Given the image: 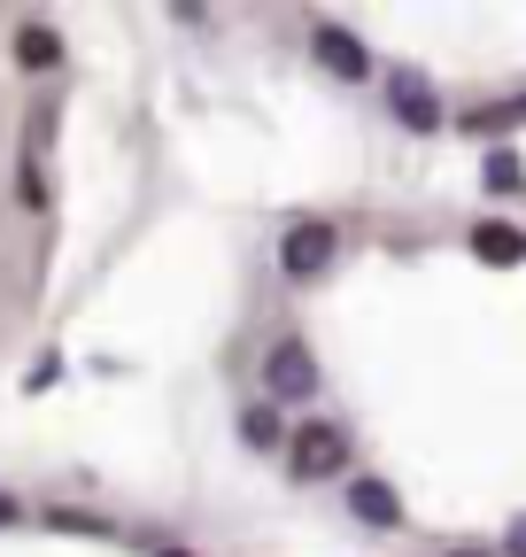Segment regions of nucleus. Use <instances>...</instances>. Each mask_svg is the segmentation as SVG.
<instances>
[{
    "label": "nucleus",
    "mask_w": 526,
    "mask_h": 557,
    "mask_svg": "<svg viewBox=\"0 0 526 557\" xmlns=\"http://www.w3.org/2000/svg\"><path fill=\"white\" fill-rule=\"evenodd\" d=\"M9 519H16V504H9V496H0V527H9Z\"/></svg>",
    "instance_id": "ddd939ff"
},
{
    "label": "nucleus",
    "mask_w": 526,
    "mask_h": 557,
    "mask_svg": "<svg viewBox=\"0 0 526 557\" xmlns=\"http://www.w3.org/2000/svg\"><path fill=\"white\" fill-rule=\"evenodd\" d=\"M511 557H526V519H518V527H511Z\"/></svg>",
    "instance_id": "f8f14e48"
},
{
    "label": "nucleus",
    "mask_w": 526,
    "mask_h": 557,
    "mask_svg": "<svg viewBox=\"0 0 526 557\" xmlns=\"http://www.w3.org/2000/svg\"><path fill=\"white\" fill-rule=\"evenodd\" d=\"M387 101H394V116H403L411 132H434V124H441V101H434V86H426V78H411V70L387 86Z\"/></svg>",
    "instance_id": "39448f33"
},
{
    "label": "nucleus",
    "mask_w": 526,
    "mask_h": 557,
    "mask_svg": "<svg viewBox=\"0 0 526 557\" xmlns=\"http://www.w3.org/2000/svg\"><path fill=\"white\" fill-rule=\"evenodd\" d=\"M449 557H488V549H449Z\"/></svg>",
    "instance_id": "4468645a"
},
{
    "label": "nucleus",
    "mask_w": 526,
    "mask_h": 557,
    "mask_svg": "<svg viewBox=\"0 0 526 557\" xmlns=\"http://www.w3.org/2000/svg\"><path fill=\"white\" fill-rule=\"evenodd\" d=\"M287 465H295L302 480L341 472V465H349V434L334 426V418H310V426H295V442H287Z\"/></svg>",
    "instance_id": "f257e3e1"
},
{
    "label": "nucleus",
    "mask_w": 526,
    "mask_h": 557,
    "mask_svg": "<svg viewBox=\"0 0 526 557\" xmlns=\"http://www.w3.org/2000/svg\"><path fill=\"white\" fill-rule=\"evenodd\" d=\"M473 248H480L488 263H518V256H526V233H518V225H480Z\"/></svg>",
    "instance_id": "0eeeda50"
},
{
    "label": "nucleus",
    "mask_w": 526,
    "mask_h": 557,
    "mask_svg": "<svg viewBox=\"0 0 526 557\" xmlns=\"http://www.w3.org/2000/svg\"><path fill=\"white\" fill-rule=\"evenodd\" d=\"M263 387H272V403H310L317 395V357L302 341H279L272 357H263Z\"/></svg>",
    "instance_id": "f03ea898"
},
{
    "label": "nucleus",
    "mask_w": 526,
    "mask_h": 557,
    "mask_svg": "<svg viewBox=\"0 0 526 557\" xmlns=\"http://www.w3.org/2000/svg\"><path fill=\"white\" fill-rule=\"evenodd\" d=\"M349 504H356V519H364V527H403V504H394V487H387V480H372V472L349 487Z\"/></svg>",
    "instance_id": "423d86ee"
},
{
    "label": "nucleus",
    "mask_w": 526,
    "mask_h": 557,
    "mask_svg": "<svg viewBox=\"0 0 526 557\" xmlns=\"http://www.w3.org/2000/svg\"><path fill=\"white\" fill-rule=\"evenodd\" d=\"M279 263L295 271V278H317L325 263H334V225H287V240H279Z\"/></svg>",
    "instance_id": "7ed1b4c3"
},
{
    "label": "nucleus",
    "mask_w": 526,
    "mask_h": 557,
    "mask_svg": "<svg viewBox=\"0 0 526 557\" xmlns=\"http://www.w3.org/2000/svg\"><path fill=\"white\" fill-rule=\"evenodd\" d=\"M163 557H186V549H163Z\"/></svg>",
    "instance_id": "2eb2a0df"
},
{
    "label": "nucleus",
    "mask_w": 526,
    "mask_h": 557,
    "mask_svg": "<svg viewBox=\"0 0 526 557\" xmlns=\"http://www.w3.org/2000/svg\"><path fill=\"white\" fill-rule=\"evenodd\" d=\"M240 434H248V442H263V449H272V442H279V410H272V403H255V410L240 418Z\"/></svg>",
    "instance_id": "9d476101"
},
{
    "label": "nucleus",
    "mask_w": 526,
    "mask_h": 557,
    "mask_svg": "<svg viewBox=\"0 0 526 557\" xmlns=\"http://www.w3.org/2000/svg\"><path fill=\"white\" fill-rule=\"evenodd\" d=\"M310 54H317L325 70H334V78H356V86L372 78V54H364V39H349L341 24H317V32H310Z\"/></svg>",
    "instance_id": "20e7f679"
},
{
    "label": "nucleus",
    "mask_w": 526,
    "mask_h": 557,
    "mask_svg": "<svg viewBox=\"0 0 526 557\" xmlns=\"http://www.w3.org/2000/svg\"><path fill=\"white\" fill-rule=\"evenodd\" d=\"M488 186H496V194H518V186H526L518 156H503V148H496V156H488Z\"/></svg>",
    "instance_id": "9b49d317"
},
{
    "label": "nucleus",
    "mask_w": 526,
    "mask_h": 557,
    "mask_svg": "<svg viewBox=\"0 0 526 557\" xmlns=\"http://www.w3.org/2000/svg\"><path fill=\"white\" fill-rule=\"evenodd\" d=\"M54 54H62V47H54L47 24H24V32H16V62H24V70H47Z\"/></svg>",
    "instance_id": "6e6552de"
},
{
    "label": "nucleus",
    "mask_w": 526,
    "mask_h": 557,
    "mask_svg": "<svg viewBox=\"0 0 526 557\" xmlns=\"http://www.w3.org/2000/svg\"><path fill=\"white\" fill-rule=\"evenodd\" d=\"M518 116H526V94H518V101H496V109H473L465 124H473V132H503V124H518Z\"/></svg>",
    "instance_id": "1a4fd4ad"
}]
</instances>
